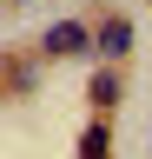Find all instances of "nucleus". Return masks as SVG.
<instances>
[{"mask_svg": "<svg viewBox=\"0 0 152 159\" xmlns=\"http://www.w3.org/2000/svg\"><path fill=\"white\" fill-rule=\"evenodd\" d=\"M27 47L40 53L46 66H60V60H93V13H66V20H46V27L33 33Z\"/></svg>", "mask_w": 152, "mask_h": 159, "instance_id": "1", "label": "nucleus"}, {"mask_svg": "<svg viewBox=\"0 0 152 159\" xmlns=\"http://www.w3.org/2000/svg\"><path fill=\"white\" fill-rule=\"evenodd\" d=\"M132 47H139L132 13H119V7H93V60H132Z\"/></svg>", "mask_w": 152, "mask_h": 159, "instance_id": "2", "label": "nucleus"}, {"mask_svg": "<svg viewBox=\"0 0 152 159\" xmlns=\"http://www.w3.org/2000/svg\"><path fill=\"white\" fill-rule=\"evenodd\" d=\"M126 60H93V80H86V113H119L126 99Z\"/></svg>", "mask_w": 152, "mask_h": 159, "instance_id": "3", "label": "nucleus"}, {"mask_svg": "<svg viewBox=\"0 0 152 159\" xmlns=\"http://www.w3.org/2000/svg\"><path fill=\"white\" fill-rule=\"evenodd\" d=\"M40 66H46V60L33 53V47H13V53H0V99H27L33 86H40Z\"/></svg>", "mask_w": 152, "mask_h": 159, "instance_id": "4", "label": "nucleus"}, {"mask_svg": "<svg viewBox=\"0 0 152 159\" xmlns=\"http://www.w3.org/2000/svg\"><path fill=\"white\" fill-rule=\"evenodd\" d=\"M73 152H80V159H106V152H112V113H86Z\"/></svg>", "mask_w": 152, "mask_h": 159, "instance_id": "5", "label": "nucleus"}, {"mask_svg": "<svg viewBox=\"0 0 152 159\" xmlns=\"http://www.w3.org/2000/svg\"><path fill=\"white\" fill-rule=\"evenodd\" d=\"M20 7H40V0H0V13H20Z\"/></svg>", "mask_w": 152, "mask_h": 159, "instance_id": "6", "label": "nucleus"}, {"mask_svg": "<svg viewBox=\"0 0 152 159\" xmlns=\"http://www.w3.org/2000/svg\"><path fill=\"white\" fill-rule=\"evenodd\" d=\"M145 152H152V133H145Z\"/></svg>", "mask_w": 152, "mask_h": 159, "instance_id": "7", "label": "nucleus"}]
</instances>
